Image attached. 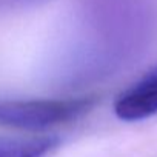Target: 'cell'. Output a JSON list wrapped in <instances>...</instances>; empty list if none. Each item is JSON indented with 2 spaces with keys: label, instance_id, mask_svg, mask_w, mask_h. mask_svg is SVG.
I'll return each mask as SVG.
<instances>
[{
  "label": "cell",
  "instance_id": "obj_2",
  "mask_svg": "<svg viewBox=\"0 0 157 157\" xmlns=\"http://www.w3.org/2000/svg\"><path fill=\"white\" fill-rule=\"evenodd\" d=\"M114 113L125 122H137L157 114V68L117 97Z\"/></svg>",
  "mask_w": 157,
  "mask_h": 157
},
{
  "label": "cell",
  "instance_id": "obj_4",
  "mask_svg": "<svg viewBox=\"0 0 157 157\" xmlns=\"http://www.w3.org/2000/svg\"><path fill=\"white\" fill-rule=\"evenodd\" d=\"M46 2H49V0H0V16L36 8Z\"/></svg>",
  "mask_w": 157,
  "mask_h": 157
},
{
  "label": "cell",
  "instance_id": "obj_3",
  "mask_svg": "<svg viewBox=\"0 0 157 157\" xmlns=\"http://www.w3.org/2000/svg\"><path fill=\"white\" fill-rule=\"evenodd\" d=\"M60 140L54 136H0V157H48Z\"/></svg>",
  "mask_w": 157,
  "mask_h": 157
},
{
  "label": "cell",
  "instance_id": "obj_1",
  "mask_svg": "<svg viewBox=\"0 0 157 157\" xmlns=\"http://www.w3.org/2000/svg\"><path fill=\"white\" fill-rule=\"evenodd\" d=\"M94 105L93 97L8 100L0 103V125L23 131H43L80 119Z\"/></svg>",
  "mask_w": 157,
  "mask_h": 157
}]
</instances>
